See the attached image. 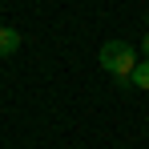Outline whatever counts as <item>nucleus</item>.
Here are the masks:
<instances>
[{
    "mask_svg": "<svg viewBox=\"0 0 149 149\" xmlns=\"http://www.w3.org/2000/svg\"><path fill=\"white\" fill-rule=\"evenodd\" d=\"M97 61H101V69L113 73V77H133V69L141 65L137 61V49L129 40H105L101 52H97Z\"/></svg>",
    "mask_w": 149,
    "mask_h": 149,
    "instance_id": "nucleus-1",
    "label": "nucleus"
},
{
    "mask_svg": "<svg viewBox=\"0 0 149 149\" xmlns=\"http://www.w3.org/2000/svg\"><path fill=\"white\" fill-rule=\"evenodd\" d=\"M20 49V32L8 24H0V56H12V52Z\"/></svg>",
    "mask_w": 149,
    "mask_h": 149,
    "instance_id": "nucleus-2",
    "label": "nucleus"
},
{
    "mask_svg": "<svg viewBox=\"0 0 149 149\" xmlns=\"http://www.w3.org/2000/svg\"><path fill=\"white\" fill-rule=\"evenodd\" d=\"M133 89H145L149 93V61H141V65L133 69Z\"/></svg>",
    "mask_w": 149,
    "mask_h": 149,
    "instance_id": "nucleus-3",
    "label": "nucleus"
},
{
    "mask_svg": "<svg viewBox=\"0 0 149 149\" xmlns=\"http://www.w3.org/2000/svg\"><path fill=\"white\" fill-rule=\"evenodd\" d=\"M141 49H145V61H149V32H145V40H141Z\"/></svg>",
    "mask_w": 149,
    "mask_h": 149,
    "instance_id": "nucleus-4",
    "label": "nucleus"
},
{
    "mask_svg": "<svg viewBox=\"0 0 149 149\" xmlns=\"http://www.w3.org/2000/svg\"><path fill=\"white\" fill-rule=\"evenodd\" d=\"M145 20H149V12H145Z\"/></svg>",
    "mask_w": 149,
    "mask_h": 149,
    "instance_id": "nucleus-5",
    "label": "nucleus"
}]
</instances>
